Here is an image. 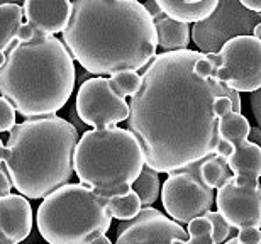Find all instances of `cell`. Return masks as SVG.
<instances>
[{
	"mask_svg": "<svg viewBox=\"0 0 261 244\" xmlns=\"http://www.w3.org/2000/svg\"><path fill=\"white\" fill-rule=\"evenodd\" d=\"M216 63L217 55L173 51L156 55L141 73L126 122L144 165L156 173L170 175L214 154L219 97H229L232 112H241L239 93L212 78Z\"/></svg>",
	"mask_w": 261,
	"mask_h": 244,
	"instance_id": "obj_1",
	"label": "cell"
},
{
	"mask_svg": "<svg viewBox=\"0 0 261 244\" xmlns=\"http://www.w3.org/2000/svg\"><path fill=\"white\" fill-rule=\"evenodd\" d=\"M61 43L88 73L143 71L156 56L151 15L138 0H76Z\"/></svg>",
	"mask_w": 261,
	"mask_h": 244,
	"instance_id": "obj_2",
	"label": "cell"
},
{
	"mask_svg": "<svg viewBox=\"0 0 261 244\" xmlns=\"http://www.w3.org/2000/svg\"><path fill=\"white\" fill-rule=\"evenodd\" d=\"M75 61L55 36L34 34L25 43L12 41L0 66V97L19 116H55L75 90Z\"/></svg>",
	"mask_w": 261,
	"mask_h": 244,
	"instance_id": "obj_3",
	"label": "cell"
},
{
	"mask_svg": "<svg viewBox=\"0 0 261 244\" xmlns=\"http://www.w3.org/2000/svg\"><path fill=\"white\" fill-rule=\"evenodd\" d=\"M78 131L58 116L28 119L9 131L4 166L12 188L31 200L70 183Z\"/></svg>",
	"mask_w": 261,
	"mask_h": 244,
	"instance_id": "obj_4",
	"label": "cell"
},
{
	"mask_svg": "<svg viewBox=\"0 0 261 244\" xmlns=\"http://www.w3.org/2000/svg\"><path fill=\"white\" fill-rule=\"evenodd\" d=\"M144 158L127 129H90L78 138L73 173L82 185L103 199L126 195L138 178Z\"/></svg>",
	"mask_w": 261,
	"mask_h": 244,
	"instance_id": "obj_5",
	"label": "cell"
},
{
	"mask_svg": "<svg viewBox=\"0 0 261 244\" xmlns=\"http://www.w3.org/2000/svg\"><path fill=\"white\" fill-rule=\"evenodd\" d=\"M109 199L82 183H66L44 197L38 209V229L48 244H88L111 229Z\"/></svg>",
	"mask_w": 261,
	"mask_h": 244,
	"instance_id": "obj_6",
	"label": "cell"
},
{
	"mask_svg": "<svg viewBox=\"0 0 261 244\" xmlns=\"http://www.w3.org/2000/svg\"><path fill=\"white\" fill-rule=\"evenodd\" d=\"M166 215L176 224H189L212 210L216 190L208 188L198 176V163L173 171L160 190Z\"/></svg>",
	"mask_w": 261,
	"mask_h": 244,
	"instance_id": "obj_7",
	"label": "cell"
},
{
	"mask_svg": "<svg viewBox=\"0 0 261 244\" xmlns=\"http://www.w3.org/2000/svg\"><path fill=\"white\" fill-rule=\"evenodd\" d=\"M212 78L231 90L253 93L261 88V41L253 36L229 39L219 49Z\"/></svg>",
	"mask_w": 261,
	"mask_h": 244,
	"instance_id": "obj_8",
	"label": "cell"
},
{
	"mask_svg": "<svg viewBox=\"0 0 261 244\" xmlns=\"http://www.w3.org/2000/svg\"><path fill=\"white\" fill-rule=\"evenodd\" d=\"M258 24H261V14L249 12L239 2H217L216 10L205 20L190 28V36L198 53L217 55L229 39L251 36Z\"/></svg>",
	"mask_w": 261,
	"mask_h": 244,
	"instance_id": "obj_9",
	"label": "cell"
},
{
	"mask_svg": "<svg viewBox=\"0 0 261 244\" xmlns=\"http://www.w3.org/2000/svg\"><path fill=\"white\" fill-rule=\"evenodd\" d=\"M76 114L92 129L114 127L127 119L129 103L114 90L109 78L93 76L78 88Z\"/></svg>",
	"mask_w": 261,
	"mask_h": 244,
	"instance_id": "obj_10",
	"label": "cell"
},
{
	"mask_svg": "<svg viewBox=\"0 0 261 244\" xmlns=\"http://www.w3.org/2000/svg\"><path fill=\"white\" fill-rule=\"evenodd\" d=\"M214 202L219 214L227 222L229 227L244 229V227H261V186L238 185L234 176L224 181L216 190Z\"/></svg>",
	"mask_w": 261,
	"mask_h": 244,
	"instance_id": "obj_11",
	"label": "cell"
},
{
	"mask_svg": "<svg viewBox=\"0 0 261 244\" xmlns=\"http://www.w3.org/2000/svg\"><path fill=\"white\" fill-rule=\"evenodd\" d=\"M187 239L189 236L180 224L153 207H141L138 215L119 224L114 244H171Z\"/></svg>",
	"mask_w": 261,
	"mask_h": 244,
	"instance_id": "obj_12",
	"label": "cell"
},
{
	"mask_svg": "<svg viewBox=\"0 0 261 244\" xmlns=\"http://www.w3.org/2000/svg\"><path fill=\"white\" fill-rule=\"evenodd\" d=\"M33 207L19 194L0 197V244H19L33 232Z\"/></svg>",
	"mask_w": 261,
	"mask_h": 244,
	"instance_id": "obj_13",
	"label": "cell"
},
{
	"mask_svg": "<svg viewBox=\"0 0 261 244\" xmlns=\"http://www.w3.org/2000/svg\"><path fill=\"white\" fill-rule=\"evenodd\" d=\"M24 22L33 28L34 34L55 36L63 33L71 14L70 0L58 2H41V0H25L22 4Z\"/></svg>",
	"mask_w": 261,
	"mask_h": 244,
	"instance_id": "obj_14",
	"label": "cell"
},
{
	"mask_svg": "<svg viewBox=\"0 0 261 244\" xmlns=\"http://www.w3.org/2000/svg\"><path fill=\"white\" fill-rule=\"evenodd\" d=\"M227 168L238 185L259 183L261 176V146L244 141L232 149L227 159Z\"/></svg>",
	"mask_w": 261,
	"mask_h": 244,
	"instance_id": "obj_15",
	"label": "cell"
},
{
	"mask_svg": "<svg viewBox=\"0 0 261 244\" xmlns=\"http://www.w3.org/2000/svg\"><path fill=\"white\" fill-rule=\"evenodd\" d=\"M166 17L181 24H197L205 20L217 7V0H156Z\"/></svg>",
	"mask_w": 261,
	"mask_h": 244,
	"instance_id": "obj_16",
	"label": "cell"
},
{
	"mask_svg": "<svg viewBox=\"0 0 261 244\" xmlns=\"http://www.w3.org/2000/svg\"><path fill=\"white\" fill-rule=\"evenodd\" d=\"M151 19H153L156 33V44H158V48L163 49V53L189 49L190 25L176 22V20L166 17L161 10Z\"/></svg>",
	"mask_w": 261,
	"mask_h": 244,
	"instance_id": "obj_17",
	"label": "cell"
},
{
	"mask_svg": "<svg viewBox=\"0 0 261 244\" xmlns=\"http://www.w3.org/2000/svg\"><path fill=\"white\" fill-rule=\"evenodd\" d=\"M249 131H251V124L241 112H229L219 119V141L227 143L229 146H232V149L248 141Z\"/></svg>",
	"mask_w": 261,
	"mask_h": 244,
	"instance_id": "obj_18",
	"label": "cell"
},
{
	"mask_svg": "<svg viewBox=\"0 0 261 244\" xmlns=\"http://www.w3.org/2000/svg\"><path fill=\"white\" fill-rule=\"evenodd\" d=\"M22 22V4L0 2V53H5L12 44V41H15V36H17V31Z\"/></svg>",
	"mask_w": 261,
	"mask_h": 244,
	"instance_id": "obj_19",
	"label": "cell"
},
{
	"mask_svg": "<svg viewBox=\"0 0 261 244\" xmlns=\"http://www.w3.org/2000/svg\"><path fill=\"white\" fill-rule=\"evenodd\" d=\"M130 190L139 197L141 207L153 205L154 202L160 199V190H161L160 173H156L148 165H144L143 168H141L139 176L134 180V183L130 185Z\"/></svg>",
	"mask_w": 261,
	"mask_h": 244,
	"instance_id": "obj_20",
	"label": "cell"
},
{
	"mask_svg": "<svg viewBox=\"0 0 261 244\" xmlns=\"http://www.w3.org/2000/svg\"><path fill=\"white\" fill-rule=\"evenodd\" d=\"M198 176L208 188L217 190L232 175L227 168L226 159L217 156V154H211V156L203 158L202 161H198Z\"/></svg>",
	"mask_w": 261,
	"mask_h": 244,
	"instance_id": "obj_21",
	"label": "cell"
},
{
	"mask_svg": "<svg viewBox=\"0 0 261 244\" xmlns=\"http://www.w3.org/2000/svg\"><path fill=\"white\" fill-rule=\"evenodd\" d=\"M107 209L112 219L124 222V221H130L133 217L138 215V212L141 210V202L139 197L133 190H129L126 195L109 199Z\"/></svg>",
	"mask_w": 261,
	"mask_h": 244,
	"instance_id": "obj_22",
	"label": "cell"
},
{
	"mask_svg": "<svg viewBox=\"0 0 261 244\" xmlns=\"http://www.w3.org/2000/svg\"><path fill=\"white\" fill-rule=\"evenodd\" d=\"M109 82H111L114 90L122 98L133 97L141 85V73H136V71H121V73H114L109 76Z\"/></svg>",
	"mask_w": 261,
	"mask_h": 244,
	"instance_id": "obj_23",
	"label": "cell"
},
{
	"mask_svg": "<svg viewBox=\"0 0 261 244\" xmlns=\"http://www.w3.org/2000/svg\"><path fill=\"white\" fill-rule=\"evenodd\" d=\"M202 217H205V219L211 222L214 244H222V242H226L229 239V234H231V227H229L227 222L222 219V215L219 214V212L208 210Z\"/></svg>",
	"mask_w": 261,
	"mask_h": 244,
	"instance_id": "obj_24",
	"label": "cell"
},
{
	"mask_svg": "<svg viewBox=\"0 0 261 244\" xmlns=\"http://www.w3.org/2000/svg\"><path fill=\"white\" fill-rule=\"evenodd\" d=\"M15 126V111L0 97V132H9Z\"/></svg>",
	"mask_w": 261,
	"mask_h": 244,
	"instance_id": "obj_25",
	"label": "cell"
},
{
	"mask_svg": "<svg viewBox=\"0 0 261 244\" xmlns=\"http://www.w3.org/2000/svg\"><path fill=\"white\" fill-rule=\"evenodd\" d=\"M185 232L189 237H200L205 234H212V226L205 217H197V219L190 221L189 224H187Z\"/></svg>",
	"mask_w": 261,
	"mask_h": 244,
	"instance_id": "obj_26",
	"label": "cell"
},
{
	"mask_svg": "<svg viewBox=\"0 0 261 244\" xmlns=\"http://www.w3.org/2000/svg\"><path fill=\"white\" fill-rule=\"evenodd\" d=\"M236 239L239 244H261V231L258 227H244L239 229Z\"/></svg>",
	"mask_w": 261,
	"mask_h": 244,
	"instance_id": "obj_27",
	"label": "cell"
},
{
	"mask_svg": "<svg viewBox=\"0 0 261 244\" xmlns=\"http://www.w3.org/2000/svg\"><path fill=\"white\" fill-rule=\"evenodd\" d=\"M232 112V100L229 97H219L216 102H214V114H216L217 119H221L226 114Z\"/></svg>",
	"mask_w": 261,
	"mask_h": 244,
	"instance_id": "obj_28",
	"label": "cell"
},
{
	"mask_svg": "<svg viewBox=\"0 0 261 244\" xmlns=\"http://www.w3.org/2000/svg\"><path fill=\"white\" fill-rule=\"evenodd\" d=\"M10 190H12V183H10L9 173H7V170H5L4 163H0V197L9 195Z\"/></svg>",
	"mask_w": 261,
	"mask_h": 244,
	"instance_id": "obj_29",
	"label": "cell"
},
{
	"mask_svg": "<svg viewBox=\"0 0 261 244\" xmlns=\"http://www.w3.org/2000/svg\"><path fill=\"white\" fill-rule=\"evenodd\" d=\"M34 38V31L29 24L22 22V25L17 31V36H15V41H20V43H25V41H31Z\"/></svg>",
	"mask_w": 261,
	"mask_h": 244,
	"instance_id": "obj_30",
	"label": "cell"
},
{
	"mask_svg": "<svg viewBox=\"0 0 261 244\" xmlns=\"http://www.w3.org/2000/svg\"><path fill=\"white\" fill-rule=\"evenodd\" d=\"M251 107L254 117H256V122L261 124V90L251 93Z\"/></svg>",
	"mask_w": 261,
	"mask_h": 244,
	"instance_id": "obj_31",
	"label": "cell"
},
{
	"mask_svg": "<svg viewBox=\"0 0 261 244\" xmlns=\"http://www.w3.org/2000/svg\"><path fill=\"white\" fill-rule=\"evenodd\" d=\"M171 244H214L212 234H205L200 237H189L187 241H173Z\"/></svg>",
	"mask_w": 261,
	"mask_h": 244,
	"instance_id": "obj_32",
	"label": "cell"
},
{
	"mask_svg": "<svg viewBox=\"0 0 261 244\" xmlns=\"http://www.w3.org/2000/svg\"><path fill=\"white\" fill-rule=\"evenodd\" d=\"M243 9L249 10V12L261 14V0H239Z\"/></svg>",
	"mask_w": 261,
	"mask_h": 244,
	"instance_id": "obj_33",
	"label": "cell"
},
{
	"mask_svg": "<svg viewBox=\"0 0 261 244\" xmlns=\"http://www.w3.org/2000/svg\"><path fill=\"white\" fill-rule=\"evenodd\" d=\"M88 244H112V241L109 239L107 236H98V237H95V239L90 241Z\"/></svg>",
	"mask_w": 261,
	"mask_h": 244,
	"instance_id": "obj_34",
	"label": "cell"
},
{
	"mask_svg": "<svg viewBox=\"0 0 261 244\" xmlns=\"http://www.w3.org/2000/svg\"><path fill=\"white\" fill-rule=\"evenodd\" d=\"M5 156H7V149H5V144L2 143V139H0V163H4Z\"/></svg>",
	"mask_w": 261,
	"mask_h": 244,
	"instance_id": "obj_35",
	"label": "cell"
},
{
	"mask_svg": "<svg viewBox=\"0 0 261 244\" xmlns=\"http://www.w3.org/2000/svg\"><path fill=\"white\" fill-rule=\"evenodd\" d=\"M222 244H239L236 237H232V239H227L226 242H222Z\"/></svg>",
	"mask_w": 261,
	"mask_h": 244,
	"instance_id": "obj_36",
	"label": "cell"
},
{
	"mask_svg": "<svg viewBox=\"0 0 261 244\" xmlns=\"http://www.w3.org/2000/svg\"><path fill=\"white\" fill-rule=\"evenodd\" d=\"M4 61H5V53H0V66L4 65Z\"/></svg>",
	"mask_w": 261,
	"mask_h": 244,
	"instance_id": "obj_37",
	"label": "cell"
}]
</instances>
